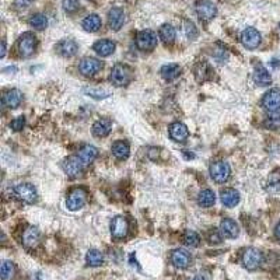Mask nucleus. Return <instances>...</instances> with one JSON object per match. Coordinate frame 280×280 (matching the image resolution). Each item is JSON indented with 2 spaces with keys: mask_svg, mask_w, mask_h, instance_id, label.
Masks as SVG:
<instances>
[{
  "mask_svg": "<svg viewBox=\"0 0 280 280\" xmlns=\"http://www.w3.org/2000/svg\"><path fill=\"white\" fill-rule=\"evenodd\" d=\"M109 80L114 86L117 87H122V86H126L129 83L132 82V70L125 66V64L118 63L112 67L111 74H109Z\"/></svg>",
  "mask_w": 280,
  "mask_h": 280,
  "instance_id": "1",
  "label": "nucleus"
},
{
  "mask_svg": "<svg viewBox=\"0 0 280 280\" xmlns=\"http://www.w3.org/2000/svg\"><path fill=\"white\" fill-rule=\"evenodd\" d=\"M13 192H14L16 198L23 200V202H26V203H34V202H36V199H38L36 188L32 184H30V182L18 184V185L14 187Z\"/></svg>",
  "mask_w": 280,
  "mask_h": 280,
  "instance_id": "2",
  "label": "nucleus"
},
{
  "mask_svg": "<svg viewBox=\"0 0 280 280\" xmlns=\"http://www.w3.org/2000/svg\"><path fill=\"white\" fill-rule=\"evenodd\" d=\"M212 180L217 184H224L231 175V168L226 161H215L209 168Z\"/></svg>",
  "mask_w": 280,
  "mask_h": 280,
  "instance_id": "3",
  "label": "nucleus"
},
{
  "mask_svg": "<svg viewBox=\"0 0 280 280\" xmlns=\"http://www.w3.org/2000/svg\"><path fill=\"white\" fill-rule=\"evenodd\" d=\"M136 45L140 51L149 52L157 46V34L152 30H143L136 36Z\"/></svg>",
  "mask_w": 280,
  "mask_h": 280,
  "instance_id": "4",
  "label": "nucleus"
},
{
  "mask_svg": "<svg viewBox=\"0 0 280 280\" xmlns=\"http://www.w3.org/2000/svg\"><path fill=\"white\" fill-rule=\"evenodd\" d=\"M36 49V36L32 32H24L18 39V54L23 58H30Z\"/></svg>",
  "mask_w": 280,
  "mask_h": 280,
  "instance_id": "5",
  "label": "nucleus"
},
{
  "mask_svg": "<svg viewBox=\"0 0 280 280\" xmlns=\"http://www.w3.org/2000/svg\"><path fill=\"white\" fill-rule=\"evenodd\" d=\"M262 36L259 34V31L253 27H247L241 32V44L247 48V49H256L261 45Z\"/></svg>",
  "mask_w": 280,
  "mask_h": 280,
  "instance_id": "6",
  "label": "nucleus"
},
{
  "mask_svg": "<svg viewBox=\"0 0 280 280\" xmlns=\"http://www.w3.org/2000/svg\"><path fill=\"white\" fill-rule=\"evenodd\" d=\"M262 252L256 248H247L243 253V263L248 271H255L262 263Z\"/></svg>",
  "mask_w": 280,
  "mask_h": 280,
  "instance_id": "7",
  "label": "nucleus"
},
{
  "mask_svg": "<svg viewBox=\"0 0 280 280\" xmlns=\"http://www.w3.org/2000/svg\"><path fill=\"white\" fill-rule=\"evenodd\" d=\"M101 69H102V62L98 61L97 58H90V56L83 58L82 62L79 64V70L86 77L95 76L97 73L101 72Z\"/></svg>",
  "mask_w": 280,
  "mask_h": 280,
  "instance_id": "8",
  "label": "nucleus"
},
{
  "mask_svg": "<svg viewBox=\"0 0 280 280\" xmlns=\"http://www.w3.org/2000/svg\"><path fill=\"white\" fill-rule=\"evenodd\" d=\"M86 202H87V192H86V189L76 188V189H73L72 192L69 193L66 205H67V209H69V210L74 212V210L82 209L83 206L86 205Z\"/></svg>",
  "mask_w": 280,
  "mask_h": 280,
  "instance_id": "9",
  "label": "nucleus"
},
{
  "mask_svg": "<svg viewBox=\"0 0 280 280\" xmlns=\"http://www.w3.org/2000/svg\"><path fill=\"white\" fill-rule=\"evenodd\" d=\"M196 14L202 21H210L216 17L217 9L210 0H199L196 3Z\"/></svg>",
  "mask_w": 280,
  "mask_h": 280,
  "instance_id": "10",
  "label": "nucleus"
},
{
  "mask_svg": "<svg viewBox=\"0 0 280 280\" xmlns=\"http://www.w3.org/2000/svg\"><path fill=\"white\" fill-rule=\"evenodd\" d=\"M129 233V221L126 217L117 216L111 221V234L115 240L125 238Z\"/></svg>",
  "mask_w": 280,
  "mask_h": 280,
  "instance_id": "11",
  "label": "nucleus"
},
{
  "mask_svg": "<svg viewBox=\"0 0 280 280\" xmlns=\"http://www.w3.org/2000/svg\"><path fill=\"white\" fill-rule=\"evenodd\" d=\"M83 168H84V164L79 156H70L64 160L63 171L70 178H77L79 175H82Z\"/></svg>",
  "mask_w": 280,
  "mask_h": 280,
  "instance_id": "12",
  "label": "nucleus"
},
{
  "mask_svg": "<svg viewBox=\"0 0 280 280\" xmlns=\"http://www.w3.org/2000/svg\"><path fill=\"white\" fill-rule=\"evenodd\" d=\"M262 107L268 112H278L280 109V89H271L262 98Z\"/></svg>",
  "mask_w": 280,
  "mask_h": 280,
  "instance_id": "13",
  "label": "nucleus"
},
{
  "mask_svg": "<svg viewBox=\"0 0 280 280\" xmlns=\"http://www.w3.org/2000/svg\"><path fill=\"white\" fill-rule=\"evenodd\" d=\"M56 52L63 56V58H73L74 55L77 54L79 51V45L74 39H70V38H64L62 41H59L56 46H55Z\"/></svg>",
  "mask_w": 280,
  "mask_h": 280,
  "instance_id": "14",
  "label": "nucleus"
},
{
  "mask_svg": "<svg viewBox=\"0 0 280 280\" xmlns=\"http://www.w3.org/2000/svg\"><path fill=\"white\" fill-rule=\"evenodd\" d=\"M171 263L175 268H178V269H187L192 263V256H190V253L187 249L178 248V249L172 251Z\"/></svg>",
  "mask_w": 280,
  "mask_h": 280,
  "instance_id": "15",
  "label": "nucleus"
},
{
  "mask_svg": "<svg viewBox=\"0 0 280 280\" xmlns=\"http://www.w3.org/2000/svg\"><path fill=\"white\" fill-rule=\"evenodd\" d=\"M112 130V121L108 118H101L94 122L91 127V132L95 137H107Z\"/></svg>",
  "mask_w": 280,
  "mask_h": 280,
  "instance_id": "16",
  "label": "nucleus"
},
{
  "mask_svg": "<svg viewBox=\"0 0 280 280\" xmlns=\"http://www.w3.org/2000/svg\"><path fill=\"white\" fill-rule=\"evenodd\" d=\"M108 24L111 30L119 31L121 27L125 24V13L119 7H112L108 11Z\"/></svg>",
  "mask_w": 280,
  "mask_h": 280,
  "instance_id": "17",
  "label": "nucleus"
},
{
  "mask_svg": "<svg viewBox=\"0 0 280 280\" xmlns=\"http://www.w3.org/2000/svg\"><path fill=\"white\" fill-rule=\"evenodd\" d=\"M170 136L174 142L177 143H184L188 136H189V130L188 127L185 126L182 122H174L171 126H170Z\"/></svg>",
  "mask_w": 280,
  "mask_h": 280,
  "instance_id": "18",
  "label": "nucleus"
},
{
  "mask_svg": "<svg viewBox=\"0 0 280 280\" xmlns=\"http://www.w3.org/2000/svg\"><path fill=\"white\" fill-rule=\"evenodd\" d=\"M41 241V233L36 227H28L23 233V245L26 248H35Z\"/></svg>",
  "mask_w": 280,
  "mask_h": 280,
  "instance_id": "19",
  "label": "nucleus"
},
{
  "mask_svg": "<svg viewBox=\"0 0 280 280\" xmlns=\"http://www.w3.org/2000/svg\"><path fill=\"white\" fill-rule=\"evenodd\" d=\"M115 42L111 41V39H101V41H97L94 45H93V49L95 51V54L99 55L101 58H107L109 55H112L115 52Z\"/></svg>",
  "mask_w": 280,
  "mask_h": 280,
  "instance_id": "20",
  "label": "nucleus"
},
{
  "mask_svg": "<svg viewBox=\"0 0 280 280\" xmlns=\"http://www.w3.org/2000/svg\"><path fill=\"white\" fill-rule=\"evenodd\" d=\"M77 156L80 157V160H82L84 165H90L91 163H94V161L97 160V157H98V149L93 145H84L82 149L79 150V154H77Z\"/></svg>",
  "mask_w": 280,
  "mask_h": 280,
  "instance_id": "21",
  "label": "nucleus"
},
{
  "mask_svg": "<svg viewBox=\"0 0 280 280\" xmlns=\"http://www.w3.org/2000/svg\"><path fill=\"white\" fill-rule=\"evenodd\" d=\"M220 233L226 238H237L240 234V227L231 218H223L220 223Z\"/></svg>",
  "mask_w": 280,
  "mask_h": 280,
  "instance_id": "22",
  "label": "nucleus"
},
{
  "mask_svg": "<svg viewBox=\"0 0 280 280\" xmlns=\"http://www.w3.org/2000/svg\"><path fill=\"white\" fill-rule=\"evenodd\" d=\"M23 102V93L17 89L6 91L3 95V104L9 108H17Z\"/></svg>",
  "mask_w": 280,
  "mask_h": 280,
  "instance_id": "23",
  "label": "nucleus"
},
{
  "mask_svg": "<svg viewBox=\"0 0 280 280\" xmlns=\"http://www.w3.org/2000/svg\"><path fill=\"white\" fill-rule=\"evenodd\" d=\"M112 154L117 160H127L129 154H130V146L125 140H117L114 145H112Z\"/></svg>",
  "mask_w": 280,
  "mask_h": 280,
  "instance_id": "24",
  "label": "nucleus"
},
{
  "mask_svg": "<svg viewBox=\"0 0 280 280\" xmlns=\"http://www.w3.org/2000/svg\"><path fill=\"white\" fill-rule=\"evenodd\" d=\"M221 202L226 208H234L240 202V193L233 188H227L221 190Z\"/></svg>",
  "mask_w": 280,
  "mask_h": 280,
  "instance_id": "25",
  "label": "nucleus"
},
{
  "mask_svg": "<svg viewBox=\"0 0 280 280\" xmlns=\"http://www.w3.org/2000/svg\"><path fill=\"white\" fill-rule=\"evenodd\" d=\"M253 80L258 86H269L272 83V76L262 64H258L253 73Z\"/></svg>",
  "mask_w": 280,
  "mask_h": 280,
  "instance_id": "26",
  "label": "nucleus"
},
{
  "mask_svg": "<svg viewBox=\"0 0 280 280\" xmlns=\"http://www.w3.org/2000/svg\"><path fill=\"white\" fill-rule=\"evenodd\" d=\"M82 26L87 32H97L102 26V21H101L98 14H89L87 17L83 20Z\"/></svg>",
  "mask_w": 280,
  "mask_h": 280,
  "instance_id": "27",
  "label": "nucleus"
},
{
  "mask_svg": "<svg viewBox=\"0 0 280 280\" xmlns=\"http://www.w3.org/2000/svg\"><path fill=\"white\" fill-rule=\"evenodd\" d=\"M180 73H181L180 64L170 63V64H165V66L161 67V76H163L164 80H167V82L175 80V79L180 76Z\"/></svg>",
  "mask_w": 280,
  "mask_h": 280,
  "instance_id": "28",
  "label": "nucleus"
},
{
  "mask_svg": "<svg viewBox=\"0 0 280 280\" xmlns=\"http://www.w3.org/2000/svg\"><path fill=\"white\" fill-rule=\"evenodd\" d=\"M266 190L269 193H280V170H275L266 181Z\"/></svg>",
  "mask_w": 280,
  "mask_h": 280,
  "instance_id": "29",
  "label": "nucleus"
},
{
  "mask_svg": "<svg viewBox=\"0 0 280 280\" xmlns=\"http://www.w3.org/2000/svg\"><path fill=\"white\" fill-rule=\"evenodd\" d=\"M216 202V196H215V192L210 189H203L198 196V203L202 208H210L213 206Z\"/></svg>",
  "mask_w": 280,
  "mask_h": 280,
  "instance_id": "30",
  "label": "nucleus"
},
{
  "mask_svg": "<svg viewBox=\"0 0 280 280\" xmlns=\"http://www.w3.org/2000/svg\"><path fill=\"white\" fill-rule=\"evenodd\" d=\"M175 36H177V31L171 24L161 26V28H160V38L163 39L165 44H172L175 41Z\"/></svg>",
  "mask_w": 280,
  "mask_h": 280,
  "instance_id": "31",
  "label": "nucleus"
},
{
  "mask_svg": "<svg viewBox=\"0 0 280 280\" xmlns=\"http://www.w3.org/2000/svg\"><path fill=\"white\" fill-rule=\"evenodd\" d=\"M86 262L90 266H101L104 263V255L98 249H90L86 255Z\"/></svg>",
  "mask_w": 280,
  "mask_h": 280,
  "instance_id": "32",
  "label": "nucleus"
},
{
  "mask_svg": "<svg viewBox=\"0 0 280 280\" xmlns=\"http://www.w3.org/2000/svg\"><path fill=\"white\" fill-rule=\"evenodd\" d=\"M30 26L35 30H45L46 26H48V17L45 14H41V13H36L34 16H31L30 18Z\"/></svg>",
  "mask_w": 280,
  "mask_h": 280,
  "instance_id": "33",
  "label": "nucleus"
},
{
  "mask_svg": "<svg viewBox=\"0 0 280 280\" xmlns=\"http://www.w3.org/2000/svg\"><path fill=\"white\" fill-rule=\"evenodd\" d=\"M0 272H1V279L11 280L14 278V273H16V266L10 261H4L1 263V271Z\"/></svg>",
  "mask_w": 280,
  "mask_h": 280,
  "instance_id": "34",
  "label": "nucleus"
},
{
  "mask_svg": "<svg viewBox=\"0 0 280 280\" xmlns=\"http://www.w3.org/2000/svg\"><path fill=\"white\" fill-rule=\"evenodd\" d=\"M263 126L266 129H272V130H276L280 127V114L278 112H272L269 117L265 119L263 122Z\"/></svg>",
  "mask_w": 280,
  "mask_h": 280,
  "instance_id": "35",
  "label": "nucleus"
},
{
  "mask_svg": "<svg viewBox=\"0 0 280 280\" xmlns=\"http://www.w3.org/2000/svg\"><path fill=\"white\" fill-rule=\"evenodd\" d=\"M184 32H185L187 38H189V39H195L199 34L195 23L190 21V20H185V21H184Z\"/></svg>",
  "mask_w": 280,
  "mask_h": 280,
  "instance_id": "36",
  "label": "nucleus"
},
{
  "mask_svg": "<svg viewBox=\"0 0 280 280\" xmlns=\"http://www.w3.org/2000/svg\"><path fill=\"white\" fill-rule=\"evenodd\" d=\"M184 243L188 245V247H198L199 243H200V237L198 235V233H195L192 230H188L184 234Z\"/></svg>",
  "mask_w": 280,
  "mask_h": 280,
  "instance_id": "37",
  "label": "nucleus"
},
{
  "mask_svg": "<svg viewBox=\"0 0 280 280\" xmlns=\"http://www.w3.org/2000/svg\"><path fill=\"white\" fill-rule=\"evenodd\" d=\"M62 6H63L64 11L67 13H74L80 7L79 0H62Z\"/></svg>",
  "mask_w": 280,
  "mask_h": 280,
  "instance_id": "38",
  "label": "nucleus"
},
{
  "mask_svg": "<svg viewBox=\"0 0 280 280\" xmlns=\"http://www.w3.org/2000/svg\"><path fill=\"white\" fill-rule=\"evenodd\" d=\"M86 93H89V95L93 98H107L109 95V91H102V90H94V89H86Z\"/></svg>",
  "mask_w": 280,
  "mask_h": 280,
  "instance_id": "39",
  "label": "nucleus"
},
{
  "mask_svg": "<svg viewBox=\"0 0 280 280\" xmlns=\"http://www.w3.org/2000/svg\"><path fill=\"white\" fill-rule=\"evenodd\" d=\"M26 125V118L24 117H18L16 118L14 121H11V124H10V127L14 130V132H20L23 127Z\"/></svg>",
  "mask_w": 280,
  "mask_h": 280,
  "instance_id": "40",
  "label": "nucleus"
},
{
  "mask_svg": "<svg viewBox=\"0 0 280 280\" xmlns=\"http://www.w3.org/2000/svg\"><path fill=\"white\" fill-rule=\"evenodd\" d=\"M34 1H35V0H14V6H16V9L24 10L28 9Z\"/></svg>",
  "mask_w": 280,
  "mask_h": 280,
  "instance_id": "41",
  "label": "nucleus"
},
{
  "mask_svg": "<svg viewBox=\"0 0 280 280\" xmlns=\"http://www.w3.org/2000/svg\"><path fill=\"white\" fill-rule=\"evenodd\" d=\"M209 240H210V243H213V244H218V243L221 241V233H218V231H212L210 235H209Z\"/></svg>",
  "mask_w": 280,
  "mask_h": 280,
  "instance_id": "42",
  "label": "nucleus"
},
{
  "mask_svg": "<svg viewBox=\"0 0 280 280\" xmlns=\"http://www.w3.org/2000/svg\"><path fill=\"white\" fill-rule=\"evenodd\" d=\"M193 280H210V275L208 272H200L193 278Z\"/></svg>",
  "mask_w": 280,
  "mask_h": 280,
  "instance_id": "43",
  "label": "nucleus"
},
{
  "mask_svg": "<svg viewBox=\"0 0 280 280\" xmlns=\"http://www.w3.org/2000/svg\"><path fill=\"white\" fill-rule=\"evenodd\" d=\"M275 237L280 241V221L276 224V227H275Z\"/></svg>",
  "mask_w": 280,
  "mask_h": 280,
  "instance_id": "44",
  "label": "nucleus"
},
{
  "mask_svg": "<svg viewBox=\"0 0 280 280\" xmlns=\"http://www.w3.org/2000/svg\"><path fill=\"white\" fill-rule=\"evenodd\" d=\"M6 56V41H1V54L0 58H4Z\"/></svg>",
  "mask_w": 280,
  "mask_h": 280,
  "instance_id": "45",
  "label": "nucleus"
},
{
  "mask_svg": "<svg viewBox=\"0 0 280 280\" xmlns=\"http://www.w3.org/2000/svg\"><path fill=\"white\" fill-rule=\"evenodd\" d=\"M279 30H280V24H279Z\"/></svg>",
  "mask_w": 280,
  "mask_h": 280,
  "instance_id": "46",
  "label": "nucleus"
}]
</instances>
